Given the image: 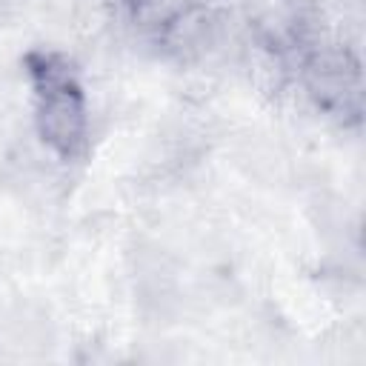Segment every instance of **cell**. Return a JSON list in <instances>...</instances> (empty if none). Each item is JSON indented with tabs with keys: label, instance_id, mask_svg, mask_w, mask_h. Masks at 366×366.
Listing matches in <instances>:
<instances>
[{
	"label": "cell",
	"instance_id": "6da1fadb",
	"mask_svg": "<svg viewBox=\"0 0 366 366\" xmlns=\"http://www.w3.org/2000/svg\"><path fill=\"white\" fill-rule=\"evenodd\" d=\"M83 129H86V112H83L80 94L69 86L49 89L40 106V132L46 143L69 154L80 143Z\"/></svg>",
	"mask_w": 366,
	"mask_h": 366
},
{
	"label": "cell",
	"instance_id": "7a4b0ae2",
	"mask_svg": "<svg viewBox=\"0 0 366 366\" xmlns=\"http://www.w3.org/2000/svg\"><path fill=\"white\" fill-rule=\"evenodd\" d=\"M206 3H232V0H206Z\"/></svg>",
	"mask_w": 366,
	"mask_h": 366
}]
</instances>
